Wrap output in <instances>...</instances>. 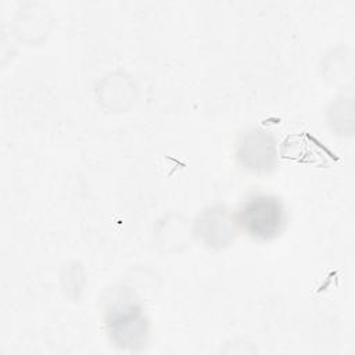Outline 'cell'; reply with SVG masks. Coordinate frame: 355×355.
<instances>
[{
	"label": "cell",
	"instance_id": "obj_1",
	"mask_svg": "<svg viewBox=\"0 0 355 355\" xmlns=\"http://www.w3.org/2000/svg\"><path fill=\"white\" fill-rule=\"evenodd\" d=\"M237 222L251 237L270 240L276 237L284 226V209L277 198L257 196L240 208Z\"/></svg>",
	"mask_w": 355,
	"mask_h": 355
}]
</instances>
